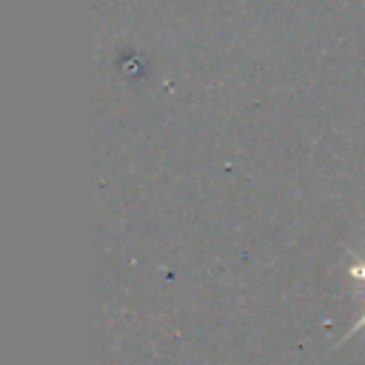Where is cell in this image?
I'll list each match as a JSON object with an SVG mask.
<instances>
[{
    "instance_id": "1",
    "label": "cell",
    "mask_w": 365,
    "mask_h": 365,
    "mask_svg": "<svg viewBox=\"0 0 365 365\" xmlns=\"http://www.w3.org/2000/svg\"><path fill=\"white\" fill-rule=\"evenodd\" d=\"M351 277H356V279L365 282V265H351Z\"/></svg>"
},
{
    "instance_id": "2",
    "label": "cell",
    "mask_w": 365,
    "mask_h": 365,
    "mask_svg": "<svg viewBox=\"0 0 365 365\" xmlns=\"http://www.w3.org/2000/svg\"><path fill=\"white\" fill-rule=\"evenodd\" d=\"M362 325H365V314H362V317H359V322H356V325H354V328H351V331H348V336H351V334H356V331H359V328H362Z\"/></svg>"
}]
</instances>
